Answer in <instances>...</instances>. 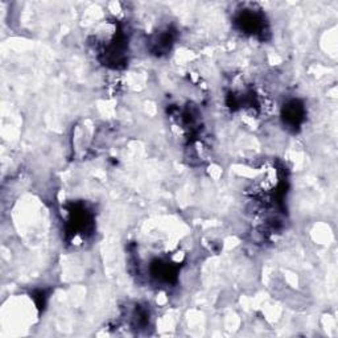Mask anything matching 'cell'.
<instances>
[{
	"label": "cell",
	"instance_id": "cell-1",
	"mask_svg": "<svg viewBox=\"0 0 338 338\" xmlns=\"http://www.w3.org/2000/svg\"><path fill=\"white\" fill-rule=\"evenodd\" d=\"M302 117V110L301 106L298 105L297 102H292L290 105L287 106V111L284 114V118L287 119V122H291L292 125L296 126L300 122Z\"/></svg>",
	"mask_w": 338,
	"mask_h": 338
}]
</instances>
